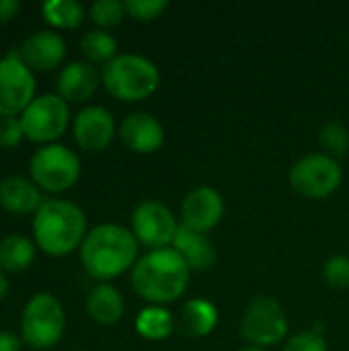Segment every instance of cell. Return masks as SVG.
I'll return each instance as SVG.
<instances>
[{
    "label": "cell",
    "mask_w": 349,
    "mask_h": 351,
    "mask_svg": "<svg viewBox=\"0 0 349 351\" xmlns=\"http://www.w3.org/2000/svg\"><path fill=\"white\" fill-rule=\"evenodd\" d=\"M177 228L179 224L173 212L156 199H146L138 204L132 214V232L136 241L150 251L169 249V245H173L175 241Z\"/></svg>",
    "instance_id": "11"
},
{
    "label": "cell",
    "mask_w": 349,
    "mask_h": 351,
    "mask_svg": "<svg viewBox=\"0 0 349 351\" xmlns=\"http://www.w3.org/2000/svg\"><path fill=\"white\" fill-rule=\"evenodd\" d=\"M88 14H91L93 23L99 25L105 31L109 27L119 25L128 12H125V2H119V0H97V2L91 4Z\"/></svg>",
    "instance_id": "26"
},
{
    "label": "cell",
    "mask_w": 349,
    "mask_h": 351,
    "mask_svg": "<svg viewBox=\"0 0 349 351\" xmlns=\"http://www.w3.org/2000/svg\"><path fill=\"white\" fill-rule=\"evenodd\" d=\"M31 181L43 191H66L80 177V160L76 152L62 144H45L37 148L29 160Z\"/></svg>",
    "instance_id": "6"
},
{
    "label": "cell",
    "mask_w": 349,
    "mask_h": 351,
    "mask_svg": "<svg viewBox=\"0 0 349 351\" xmlns=\"http://www.w3.org/2000/svg\"><path fill=\"white\" fill-rule=\"evenodd\" d=\"M241 351H265L263 348H255V346H247L245 350H241Z\"/></svg>",
    "instance_id": "34"
},
{
    "label": "cell",
    "mask_w": 349,
    "mask_h": 351,
    "mask_svg": "<svg viewBox=\"0 0 349 351\" xmlns=\"http://www.w3.org/2000/svg\"><path fill=\"white\" fill-rule=\"evenodd\" d=\"M80 51L88 64L107 66L111 60L117 58V39L103 29H93L84 33V37L80 39Z\"/></svg>",
    "instance_id": "23"
},
{
    "label": "cell",
    "mask_w": 349,
    "mask_h": 351,
    "mask_svg": "<svg viewBox=\"0 0 349 351\" xmlns=\"http://www.w3.org/2000/svg\"><path fill=\"white\" fill-rule=\"evenodd\" d=\"M33 99L35 76L16 49L0 60V117L21 115Z\"/></svg>",
    "instance_id": "10"
},
{
    "label": "cell",
    "mask_w": 349,
    "mask_h": 351,
    "mask_svg": "<svg viewBox=\"0 0 349 351\" xmlns=\"http://www.w3.org/2000/svg\"><path fill=\"white\" fill-rule=\"evenodd\" d=\"M171 247L183 257V261L191 271H206L216 263V249L208 232H197L185 226L183 222L179 224Z\"/></svg>",
    "instance_id": "17"
},
{
    "label": "cell",
    "mask_w": 349,
    "mask_h": 351,
    "mask_svg": "<svg viewBox=\"0 0 349 351\" xmlns=\"http://www.w3.org/2000/svg\"><path fill=\"white\" fill-rule=\"evenodd\" d=\"M323 278L331 288L346 290L349 288V257L348 255H333L327 259L323 267Z\"/></svg>",
    "instance_id": "27"
},
{
    "label": "cell",
    "mask_w": 349,
    "mask_h": 351,
    "mask_svg": "<svg viewBox=\"0 0 349 351\" xmlns=\"http://www.w3.org/2000/svg\"><path fill=\"white\" fill-rule=\"evenodd\" d=\"M284 351H329V348L323 335L315 331H304L290 337L288 343L284 346Z\"/></svg>",
    "instance_id": "29"
},
{
    "label": "cell",
    "mask_w": 349,
    "mask_h": 351,
    "mask_svg": "<svg viewBox=\"0 0 349 351\" xmlns=\"http://www.w3.org/2000/svg\"><path fill=\"white\" fill-rule=\"evenodd\" d=\"M241 335L251 346L263 350L282 343L288 335V319L282 304L272 296L255 298L241 319Z\"/></svg>",
    "instance_id": "8"
},
{
    "label": "cell",
    "mask_w": 349,
    "mask_h": 351,
    "mask_svg": "<svg viewBox=\"0 0 349 351\" xmlns=\"http://www.w3.org/2000/svg\"><path fill=\"white\" fill-rule=\"evenodd\" d=\"M19 119L25 136L31 142L53 144V140H58L68 128L70 109L60 95L47 93L35 97L29 107L19 115Z\"/></svg>",
    "instance_id": "9"
},
{
    "label": "cell",
    "mask_w": 349,
    "mask_h": 351,
    "mask_svg": "<svg viewBox=\"0 0 349 351\" xmlns=\"http://www.w3.org/2000/svg\"><path fill=\"white\" fill-rule=\"evenodd\" d=\"M136 331L144 339L160 341L175 331V319L163 306H146L136 317Z\"/></svg>",
    "instance_id": "22"
},
{
    "label": "cell",
    "mask_w": 349,
    "mask_h": 351,
    "mask_svg": "<svg viewBox=\"0 0 349 351\" xmlns=\"http://www.w3.org/2000/svg\"><path fill=\"white\" fill-rule=\"evenodd\" d=\"M123 311H125L123 296L119 294L115 286L107 282L93 288L86 298V313L99 325H105V327L115 325L117 321H121Z\"/></svg>",
    "instance_id": "19"
},
{
    "label": "cell",
    "mask_w": 349,
    "mask_h": 351,
    "mask_svg": "<svg viewBox=\"0 0 349 351\" xmlns=\"http://www.w3.org/2000/svg\"><path fill=\"white\" fill-rule=\"evenodd\" d=\"M66 329V313L62 302L49 294L39 292L29 298L21 317V339L33 350L53 348Z\"/></svg>",
    "instance_id": "5"
},
{
    "label": "cell",
    "mask_w": 349,
    "mask_h": 351,
    "mask_svg": "<svg viewBox=\"0 0 349 351\" xmlns=\"http://www.w3.org/2000/svg\"><path fill=\"white\" fill-rule=\"evenodd\" d=\"M6 292H8V278H6V271L0 269V300L6 296Z\"/></svg>",
    "instance_id": "33"
},
{
    "label": "cell",
    "mask_w": 349,
    "mask_h": 351,
    "mask_svg": "<svg viewBox=\"0 0 349 351\" xmlns=\"http://www.w3.org/2000/svg\"><path fill=\"white\" fill-rule=\"evenodd\" d=\"M86 234V216L74 202L45 199L33 216L35 243L47 255L64 257L72 253Z\"/></svg>",
    "instance_id": "3"
},
{
    "label": "cell",
    "mask_w": 349,
    "mask_h": 351,
    "mask_svg": "<svg viewBox=\"0 0 349 351\" xmlns=\"http://www.w3.org/2000/svg\"><path fill=\"white\" fill-rule=\"evenodd\" d=\"M58 95L66 103H84L99 88V74L88 62H70L58 74Z\"/></svg>",
    "instance_id": "16"
},
{
    "label": "cell",
    "mask_w": 349,
    "mask_h": 351,
    "mask_svg": "<svg viewBox=\"0 0 349 351\" xmlns=\"http://www.w3.org/2000/svg\"><path fill=\"white\" fill-rule=\"evenodd\" d=\"M19 56L31 70H51L64 60L66 41L56 31H35L27 39H23Z\"/></svg>",
    "instance_id": "15"
},
{
    "label": "cell",
    "mask_w": 349,
    "mask_h": 351,
    "mask_svg": "<svg viewBox=\"0 0 349 351\" xmlns=\"http://www.w3.org/2000/svg\"><path fill=\"white\" fill-rule=\"evenodd\" d=\"M72 132H74L76 144L82 150L99 152L111 144L115 136V121H113V115L105 107L91 105L78 111Z\"/></svg>",
    "instance_id": "12"
},
{
    "label": "cell",
    "mask_w": 349,
    "mask_h": 351,
    "mask_svg": "<svg viewBox=\"0 0 349 351\" xmlns=\"http://www.w3.org/2000/svg\"><path fill=\"white\" fill-rule=\"evenodd\" d=\"M218 325V308L204 298H193L183 304L179 315V329L187 337H206Z\"/></svg>",
    "instance_id": "20"
},
{
    "label": "cell",
    "mask_w": 349,
    "mask_h": 351,
    "mask_svg": "<svg viewBox=\"0 0 349 351\" xmlns=\"http://www.w3.org/2000/svg\"><path fill=\"white\" fill-rule=\"evenodd\" d=\"M43 202L41 189L23 175H8L0 181V206L10 214L37 212Z\"/></svg>",
    "instance_id": "18"
},
{
    "label": "cell",
    "mask_w": 349,
    "mask_h": 351,
    "mask_svg": "<svg viewBox=\"0 0 349 351\" xmlns=\"http://www.w3.org/2000/svg\"><path fill=\"white\" fill-rule=\"evenodd\" d=\"M191 269L173 249H156L144 255L132 269V288L136 294L154 304H167L183 296Z\"/></svg>",
    "instance_id": "2"
},
{
    "label": "cell",
    "mask_w": 349,
    "mask_h": 351,
    "mask_svg": "<svg viewBox=\"0 0 349 351\" xmlns=\"http://www.w3.org/2000/svg\"><path fill=\"white\" fill-rule=\"evenodd\" d=\"M121 142L136 154H152L165 144V128L150 113H130L119 123Z\"/></svg>",
    "instance_id": "14"
},
{
    "label": "cell",
    "mask_w": 349,
    "mask_h": 351,
    "mask_svg": "<svg viewBox=\"0 0 349 351\" xmlns=\"http://www.w3.org/2000/svg\"><path fill=\"white\" fill-rule=\"evenodd\" d=\"M136 257L138 241L134 232L111 222L88 230L80 245V261L86 274L95 280H101V284L134 267L138 263Z\"/></svg>",
    "instance_id": "1"
},
{
    "label": "cell",
    "mask_w": 349,
    "mask_h": 351,
    "mask_svg": "<svg viewBox=\"0 0 349 351\" xmlns=\"http://www.w3.org/2000/svg\"><path fill=\"white\" fill-rule=\"evenodd\" d=\"M290 187L304 199H325L344 181L341 165L329 154H306L298 158L288 175Z\"/></svg>",
    "instance_id": "7"
},
{
    "label": "cell",
    "mask_w": 349,
    "mask_h": 351,
    "mask_svg": "<svg viewBox=\"0 0 349 351\" xmlns=\"http://www.w3.org/2000/svg\"><path fill=\"white\" fill-rule=\"evenodd\" d=\"M319 140L323 148L329 152V156H333L335 160L349 152V130L344 123L337 121L325 123L319 132Z\"/></svg>",
    "instance_id": "25"
},
{
    "label": "cell",
    "mask_w": 349,
    "mask_h": 351,
    "mask_svg": "<svg viewBox=\"0 0 349 351\" xmlns=\"http://www.w3.org/2000/svg\"><path fill=\"white\" fill-rule=\"evenodd\" d=\"M21 341L14 333L0 331V351H21Z\"/></svg>",
    "instance_id": "32"
},
{
    "label": "cell",
    "mask_w": 349,
    "mask_h": 351,
    "mask_svg": "<svg viewBox=\"0 0 349 351\" xmlns=\"http://www.w3.org/2000/svg\"><path fill=\"white\" fill-rule=\"evenodd\" d=\"M101 82L107 93L119 101H142L150 97L160 82L156 64L138 53H119L103 66Z\"/></svg>",
    "instance_id": "4"
},
{
    "label": "cell",
    "mask_w": 349,
    "mask_h": 351,
    "mask_svg": "<svg viewBox=\"0 0 349 351\" xmlns=\"http://www.w3.org/2000/svg\"><path fill=\"white\" fill-rule=\"evenodd\" d=\"M169 8L167 0H128L125 2V12L134 16L136 21H154L163 14V10Z\"/></svg>",
    "instance_id": "28"
},
{
    "label": "cell",
    "mask_w": 349,
    "mask_h": 351,
    "mask_svg": "<svg viewBox=\"0 0 349 351\" xmlns=\"http://www.w3.org/2000/svg\"><path fill=\"white\" fill-rule=\"evenodd\" d=\"M181 216L185 226L197 232H208L224 216L222 195L212 187H195L185 195L181 204Z\"/></svg>",
    "instance_id": "13"
},
{
    "label": "cell",
    "mask_w": 349,
    "mask_h": 351,
    "mask_svg": "<svg viewBox=\"0 0 349 351\" xmlns=\"http://www.w3.org/2000/svg\"><path fill=\"white\" fill-rule=\"evenodd\" d=\"M19 10H21L19 0H0V25L12 21Z\"/></svg>",
    "instance_id": "31"
},
{
    "label": "cell",
    "mask_w": 349,
    "mask_h": 351,
    "mask_svg": "<svg viewBox=\"0 0 349 351\" xmlns=\"http://www.w3.org/2000/svg\"><path fill=\"white\" fill-rule=\"evenodd\" d=\"M35 259V245L21 234H8L0 241V269L23 271Z\"/></svg>",
    "instance_id": "21"
},
{
    "label": "cell",
    "mask_w": 349,
    "mask_h": 351,
    "mask_svg": "<svg viewBox=\"0 0 349 351\" xmlns=\"http://www.w3.org/2000/svg\"><path fill=\"white\" fill-rule=\"evenodd\" d=\"M25 138L19 117H0V148H14Z\"/></svg>",
    "instance_id": "30"
},
{
    "label": "cell",
    "mask_w": 349,
    "mask_h": 351,
    "mask_svg": "<svg viewBox=\"0 0 349 351\" xmlns=\"http://www.w3.org/2000/svg\"><path fill=\"white\" fill-rule=\"evenodd\" d=\"M41 14L58 29H74L84 21V8L76 0H47L41 4Z\"/></svg>",
    "instance_id": "24"
}]
</instances>
